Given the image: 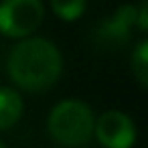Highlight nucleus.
Returning a JSON list of instances; mask_svg holds the SVG:
<instances>
[{
	"mask_svg": "<svg viewBox=\"0 0 148 148\" xmlns=\"http://www.w3.org/2000/svg\"><path fill=\"white\" fill-rule=\"evenodd\" d=\"M136 25V6L134 4H124L114 10V14L106 21L99 23L95 37L101 45L106 47H122L130 41V31Z\"/></svg>",
	"mask_w": 148,
	"mask_h": 148,
	"instance_id": "obj_5",
	"label": "nucleus"
},
{
	"mask_svg": "<svg viewBox=\"0 0 148 148\" xmlns=\"http://www.w3.org/2000/svg\"><path fill=\"white\" fill-rule=\"evenodd\" d=\"M0 148H6V146H4V142H2V140H0Z\"/></svg>",
	"mask_w": 148,
	"mask_h": 148,
	"instance_id": "obj_10",
	"label": "nucleus"
},
{
	"mask_svg": "<svg viewBox=\"0 0 148 148\" xmlns=\"http://www.w3.org/2000/svg\"><path fill=\"white\" fill-rule=\"evenodd\" d=\"M130 65H132V73L136 81L148 89V39L136 45L130 57Z\"/></svg>",
	"mask_w": 148,
	"mask_h": 148,
	"instance_id": "obj_7",
	"label": "nucleus"
},
{
	"mask_svg": "<svg viewBox=\"0 0 148 148\" xmlns=\"http://www.w3.org/2000/svg\"><path fill=\"white\" fill-rule=\"evenodd\" d=\"M95 128V116L91 108L79 99L59 101L47 120V130L53 142L63 148H81L85 146Z\"/></svg>",
	"mask_w": 148,
	"mask_h": 148,
	"instance_id": "obj_2",
	"label": "nucleus"
},
{
	"mask_svg": "<svg viewBox=\"0 0 148 148\" xmlns=\"http://www.w3.org/2000/svg\"><path fill=\"white\" fill-rule=\"evenodd\" d=\"M95 138L103 148H132L136 142V126L132 118L120 110H108L95 120Z\"/></svg>",
	"mask_w": 148,
	"mask_h": 148,
	"instance_id": "obj_4",
	"label": "nucleus"
},
{
	"mask_svg": "<svg viewBox=\"0 0 148 148\" xmlns=\"http://www.w3.org/2000/svg\"><path fill=\"white\" fill-rule=\"evenodd\" d=\"M10 79L25 91H45L57 83L63 71V57L55 43L43 37L18 41L6 59Z\"/></svg>",
	"mask_w": 148,
	"mask_h": 148,
	"instance_id": "obj_1",
	"label": "nucleus"
},
{
	"mask_svg": "<svg viewBox=\"0 0 148 148\" xmlns=\"http://www.w3.org/2000/svg\"><path fill=\"white\" fill-rule=\"evenodd\" d=\"M136 27L140 31H148V2L136 6Z\"/></svg>",
	"mask_w": 148,
	"mask_h": 148,
	"instance_id": "obj_9",
	"label": "nucleus"
},
{
	"mask_svg": "<svg viewBox=\"0 0 148 148\" xmlns=\"http://www.w3.org/2000/svg\"><path fill=\"white\" fill-rule=\"evenodd\" d=\"M25 103L16 89L0 87V130L12 128L23 116Z\"/></svg>",
	"mask_w": 148,
	"mask_h": 148,
	"instance_id": "obj_6",
	"label": "nucleus"
},
{
	"mask_svg": "<svg viewBox=\"0 0 148 148\" xmlns=\"http://www.w3.org/2000/svg\"><path fill=\"white\" fill-rule=\"evenodd\" d=\"M85 8L87 4L83 0H53L51 2V10L61 21H77Z\"/></svg>",
	"mask_w": 148,
	"mask_h": 148,
	"instance_id": "obj_8",
	"label": "nucleus"
},
{
	"mask_svg": "<svg viewBox=\"0 0 148 148\" xmlns=\"http://www.w3.org/2000/svg\"><path fill=\"white\" fill-rule=\"evenodd\" d=\"M43 18L45 6L39 0H6L0 4V33L10 39H29Z\"/></svg>",
	"mask_w": 148,
	"mask_h": 148,
	"instance_id": "obj_3",
	"label": "nucleus"
}]
</instances>
